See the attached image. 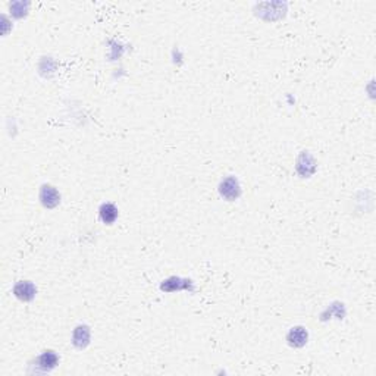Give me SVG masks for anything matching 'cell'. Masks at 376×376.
<instances>
[{"label":"cell","instance_id":"3957f363","mask_svg":"<svg viewBox=\"0 0 376 376\" xmlns=\"http://www.w3.org/2000/svg\"><path fill=\"white\" fill-rule=\"evenodd\" d=\"M100 219L105 225H112L118 218V209L112 204V203H105L101 204V208L98 210Z\"/></svg>","mask_w":376,"mask_h":376},{"label":"cell","instance_id":"6da1fadb","mask_svg":"<svg viewBox=\"0 0 376 376\" xmlns=\"http://www.w3.org/2000/svg\"><path fill=\"white\" fill-rule=\"evenodd\" d=\"M40 198H42L43 204L47 208H55L56 204L60 200V195L57 194L55 187L52 185H43L42 193H40Z\"/></svg>","mask_w":376,"mask_h":376},{"label":"cell","instance_id":"7a4b0ae2","mask_svg":"<svg viewBox=\"0 0 376 376\" xmlns=\"http://www.w3.org/2000/svg\"><path fill=\"white\" fill-rule=\"evenodd\" d=\"M14 291L15 295H16L18 298H21V300H31V298L34 297V294H36V288H34V285H32L31 282H28V281H21V282H18V284L15 285Z\"/></svg>","mask_w":376,"mask_h":376},{"label":"cell","instance_id":"277c9868","mask_svg":"<svg viewBox=\"0 0 376 376\" xmlns=\"http://www.w3.org/2000/svg\"><path fill=\"white\" fill-rule=\"evenodd\" d=\"M222 187H226L225 190L221 188V193H222V195H225V197L228 195V193H231V194H229V198H235V197H238V194H240V188H235V190H234V187H238L237 180H234V178L225 180L222 184Z\"/></svg>","mask_w":376,"mask_h":376},{"label":"cell","instance_id":"5b68a950","mask_svg":"<svg viewBox=\"0 0 376 376\" xmlns=\"http://www.w3.org/2000/svg\"><path fill=\"white\" fill-rule=\"evenodd\" d=\"M293 338L300 341V346H303L304 343H307V332L304 331V328H293L288 339H293Z\"/></svg>","mask_w":376,"mask_h":376}]
</instances>
